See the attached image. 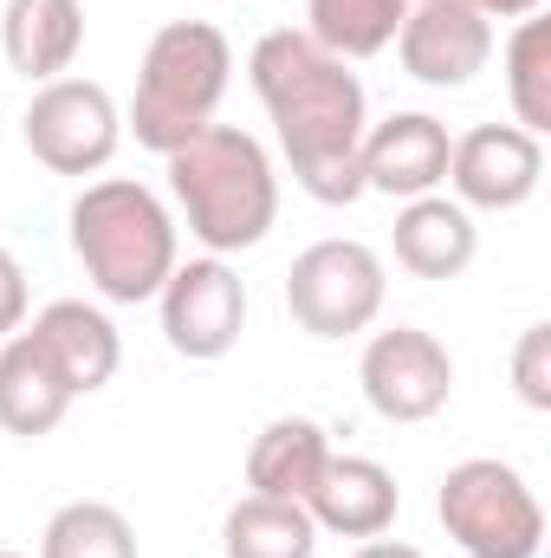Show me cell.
<instances>
[{
    "instance_id": "obj_1",
    "label": "cell",
    "mask_w": 551,
    "mask_h": 558,
    "mask_svg": "<svg viewBox=\"0 0 551 558\" xmlns=\"http://www.w3.org/2000/svg\"><path fill=\"white\" fill-rule=\"evenodd\" d=\"M247 78H254V98L267 105L279 156L292 162V182L325 208H351L364 195L357 143L370 131L364 78L344 59H331L305 26L260 33L247 52Z\"/></svg>"
},
{
    "instance_id": "obj_2",
    "label": "cell",
    "mask_w": 551,
    "mask_h": 558,
    "mask_svg": "<svg viewBox=\"0 0 551 558\" xmlns=\"http://www.w3.org/2000/svg\"><path fill=\"white\" fill-rule=\"evenodd\" d=\"M169 169V195L188 221V234L208 254H247L273 234L279 221V169L267 143L241 124H208L182 149L162 156Z\"/></svg>"
},
{
    "instance_id": "obj_3",
    "label": "cell",
    "mask_w": 551,
    "mask_h": 558,
    "mask_svg": "<svg viewBox=\"0 0 551 558\" xmlns=\"http://www.w3.org/2000/svg\"><path fill=\"white\" fill-rule=\"evenodd\" d=\"M72 254L85 279L98 286V299L111 305H143L162 292V279L175 274L182 247H175V215L162 208L156 189H143L131 175H98L78 189L72 215Z\"/></svg>"
},
{
    "instance_id": "obj_4",
    "label": "cell",
    "mask_w": 551,
    "mask_h": 558,
    "mask_svg": "<svg viewBox=\"0 0 551 558\" xmlns=\"http://www.w3.org/2000/svg\"><path fill=\"white\" fill-rule=\"evenodd\" d=\"M228 78H234V46L215 20H169L156 26V39L143 46L137 65V98H131V131L143 149L169 156L195 131L215 124L221 98H228Z\"/></svg>"
},
{
    "instance_id": "obj_5",
    "label": "cell",
    "mask_w": 551,
    "mask_h": 558,
    "mask_svg": "<svg viewBox=\"0 0 551 558\" xmlns=\"http://www.w3.org/2000/svg\"><path fill=\"white\" fill-rule=\"evenodd\" d=\"M434 513L467 558H539V546H546L539 494L526 487V474L513 461H493V454L454 461L441 474Z\"/></svg>"
},
{
    "instance_id": "obj_6",
    "label": "cell",
    "mask_w": 551,
    "mask_h": 558,
    "mask_svg": "<svg viewBox=\"0 0 551 558\" xmlns=\"http://www.w3.org/2000/svg\"><path fill=\"white\" fill-rule=\"evenodd\" d=\"M390 299L383 254L364 241H311L285 274V312L311 338H357Z\"/></svg>"
},
{
    "instance_id": "obj_7",
    "label": "cell",
    "mask_w": 551,
    "mask_h": 558,
    "mask_svg": "<svg viewBox=\"0 0 551 558\" xmlns=\"http://www.w3.org/2000/svg\"><path fill=\"white\" fill-rule=\"evenodd\" d=\"M20 137L52 175H98L124 143V118L98 78H46L20 118Z\"/></svg>"
},
{
    "instance_id": "obj_8",
    "label": "cell",
    "mask_w": 551,
    "mask_h": 558,
    "mask_svg": "<svg viewBox=\"0 0 551 558\" xmlns=\"http://www.w3.org/2000/svg\"><path fill=\"white\" fill-rule=\"evenodd\" d=\"M162 305V338L175 357L188 364H215L241 344L247 331V279L234 274L221 254H201V260H175V274L162 279L156 292Z\"/></svg>"
},
{
    "instance_id": "obj_9",
    "label": "cell",
    "mask_w": 551,
    "mask_h": 558,
    "mask_svg": "<svg viewBox=\"0 0 551 558\" xmlns=\"http://www.w3.org/2000/svg\"><path fill=\"white\" fill-rule=\"evenodd\" d=\"M357 384L383 422H428L454 397V357L434 331L390 325V331H370V344L357 357Z\"/></svg>"
},
{
    "instance_id": "obj_10",
    "label": "cell",
    "mask_w": 551,
    "mask_h": 558,
    "mask_svg": "<svg viewBox=\"0 0 551 558\" xmlns=\"http://www.w3.org/2000/svg\"><path fill=\"white\" fill-rule=\"evenodd\" d=\"M546 182V137L519 124H474L448 149V189L467 215H513Z\"/></svg>"
},
{
    "instance_id": "obj_11",
    "label": "cell",
    "mask_w": 551,
    "mask_h": 558,
    "mask_svg": "<svg viewBox=\"0 0 551 558\" xmlns=\"http://www.w3.org/2000/svg\"><path fill=\"white\" fill-rule=\"evenodd\" d=\"M396 59L415 85L461 92L493 59V20H480L474 7H454V0H409V20L396 33Z\"/></svg>"
},
{
    "instance_id": "obj_12",
    "label": "cell",
    "mask_w": 551,
    "mask_h": 558,
    "mask_svg": "<svg viewBox=\"0 0 551 558\" xmlns=\"http://www.w3.org/2000/svg\"><path fill=\"white\" fill-rule=\"evenodd\" d=\"M448 124L428 118V111H396L383 124H370L364 143H357V175H364V195H396V202H415V195H434L448 182Z\"/></svg>"
},
{
    "instance_id": "obj_13",
    "label": "cell",
    "mask_w": 551,
    "mask_h": 558,
    "mask_svg": "<svg viewBox=\"0 0 551 558\" xmlns=\"http://www.w3.org/2000/svg\"><path fill=\"white\" fill-rule=\"evenodd\" d=\"M20 331L39 344V357L59 371V384L72 397H98L118 377V364H124V338H118L111 312L105 305H85V299H52Z\"/></svg>"
},
{
    "instance_id": "obj_14",
    "label": "cell",
    "mask_w": 551,
    "mask_h": 558,
    "mask_svg": "<svg viewBox=\"0 0 551 558\" xmlns=\"http://www.w3.org/2000/svg\"><path fill=\"white\" fill-rule=\"evenodd\" d=\"M396 507H403V487L370 454H331L325 474H318V487L305 494L311 526L338 533V539H383L396 526Z\"/></svg>"
},
{
    "instance_id": "obj_15",
    "label": "cell",
    "mask_w": 551,
    "mask_h": 558,
    "mask_svg": "<svg viewBox=\"0 0 551 558\" xmlns=\"http://www.w3.org/2000/svg\"><path fill=\"white\" fill-rule=\"evenodd\" d=\"M390 247L409 279H461L480 254V228L454 195H415L396 208Z\"/></svg>"
},
{
    "instance_id": "obj_16",
    "label": "cell",
    "mask_w": 551,
    "mask_h": 558,
    "mask_svg": "<svg viewBox=\"0 0 551 558\" xmlns=\"http://www.w3.org/2000/svg\"><path fill=\"white\" fill-rule=\"evenodd\" d=\"M0 46L7 65L33 85L65 78L85 46V7L78 0H7L0 7Z\"/></svg>"
},
{
    "instance_id": "obj_17",
    "label": "cell",
    "mask_w": 551,
    "mask_h": 558,
    "mask_svg": "<svg viewBox=\"0 0 551 558\" xmlns=\"http://www.w3.org/2000/svg\"><path fill=\"white\" fill-rule=\"evenodd\" d=\"M325 461H331V441H325L318 422L311 416H273L254 435V448H247V494L298 500V507H305V494L318 487Z\"/></svg>"
},
{
    "instance_id": "obj_18",
    "label": "cell",
    "mask_w": 551,
    "mask_h": 558,
    "mask_svg": "<svg viewBox=\"0 0 551 558\" xmlns=\"http://www.w3.org/2000/svg\"><path fill=\"white\" fill-rule=\"evenodd\" d=\"M78 397L59 384V371L39 357V344L26 338V331H13L7 344H0V428L7 435H20V441H39V435H52L65 410H72Z\"/></svg>"
},
{
    "instance_id": "obj_19",
    "label": "cell",
    "mask_w": 551,
    "mask_h": 558,
    "mask_svg": "<svg viewBox=\"0 0 551 558\" xmlns=\"http://www.w3.org/2000/svg\"><path fill=\"white\" fill-rule=\"evenodd\" d=\"M311 553H318V526L298 500L247 494L221 520V558H311Z\"/></svg>"
},
{
    "instance_id": "obj_20",
    "label": "cell",
    "mask_w": 551,
    "mask_h": 558,
    "mask_svg": "<svg viewBox=\"0 0 551 558\" xmlns=\"http://www.w3.org/2000/svg\"><path fill=\"white\" fill-rule=\"evenodd\" d=\"M403 20H409V0H305V33L344 65L390 52Z\"/></svg>"
},
{
    "instance_id": "obj_21",
    "label": "cell",
    "mask_w": 551,
    "mask_h": 558,
    "mask_svg": "<svg viewBox=\"0 0 551 558\" xmlns=\"http://www.w3.org/2000/svg\"><path fill=\"white\" fill-rule=\"evenodd\" d=\"M506 98H513V124L546 137L551 131V20L526 13L513 20L506 39Z\"/></svg>"
},
{
    "instance_id": "obj_22",
    "label": "cell",
    "mask_w": 551,
    "mask_h": 558,
    "mask_svg": "<svg viewBox=\"0 0 551 558\" xmlns=\"http://www.w3.org/2000/svg\"><path fill=\"white\" fill-rule=\"evenodd\" d=\"M39 558H137V526L111 500H65L39 533Z\"/></svg>"
},
{
    "instance_id": "obj_23",
    "label": "cell",
    "mask_w": 551,
    "mask_h": 558,
    "mask_svg": "<svg viewBox=\"0 0 551 558\" xmlns=\"http://www.w3.org/2000/svg\"><path fill=\"white\" fill-rule=\"evenodd\" d=\"M513 384L526 410H551V325H526L513 351Z\"/></svg>"
},
{
    "instance_id": "obj_24",
    "label": "cell",
    "mask_w": 551,
    "mask_h": 558,
    "mask_svg": "<svg viewBox=\"0 0 551 558\" xmlns=\"http://www.w3.org/2000/svg\"><path fill=\"white\" fill-rule=\"evenodd\" d=\"M26 325V267L0 247V344Z\"/></svg>"
},
{
    "instance_id": "obj_25",
    "label": "cell",
    "mask_w": 551,
    "mask_h": 558,
    "mask_svg": "<svg viewBox=\"0 0 551 558\" xmlns=\"http://www.w3.org/2000/svg\"><path fill=\"white\" fill-rule=\"evenodd\" d=\"M454 7H474L480 20H526V13H539L546 0H454Z\"/></svg>"
},
{
    "instance_id": "obj_26",
    "label": "cell",
    "mask_w": 551,
    "mask_h": 558,
    "mask_svg": "<svg viewBox=\"0 0 551 558\" xmlns=\"http://www.w3.org/2000/svg\"><path fill=\"white\" fill-rule=\"evenodd\" d=\"M357 558H421L415 546H403V539H364L357 546Z\"/></svg>"
},
{
    "instance_id": "obj_27",
    "label": "cell",
    "mask_w": 551,
    "mask_h": 558,
    "mask_svg": "<svg viewBox=\"0 0 551 558\" xmlns=\"http://www.w3.org/2000/svg\"><path fill=\"white\" fill-rule=\"evenodd\" d=\"M0 558H20V553H0Z\"/></svg>"
}]
</instances>
